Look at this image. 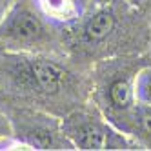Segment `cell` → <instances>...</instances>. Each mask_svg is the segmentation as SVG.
Masks as SVG:
<instances>
[{"instance_id":"1","label":"cell","mask_w":151,"mask_h":151,"mask_svg":"<svg viewBox=\"0 0 151 151\" xmlns=\"http://www.w3.org/2000/svg\"><path fill=\"white\" fill-rule=\"evenodd\" d=\"M64 137L78 149H131L135 144L100 120L75 113L62 122Z\"/></svg>"},{"instance_id":"4","label":"cell","mask_w":151,"mask_h":151,"mask_svg":"<svg viewBox=\"0 0 151 151\" xmlns=\"http://www.w3.org/2000/svg\"><path fill=\"white\" fill-rule=\"evenodd\" d=\"M115 27V15L109 7H99L84 24L82 35L88 42H100L113 31Z\"/></svg>"},{"instance_id":"7","label":"cell","mask_w":151,"mask_h":151,"mask_svg":"<svg viewBox=\"0 0 151 151\" xmlns=\"http://www.w3.org/2000/svg\"><path fill=\"white\" fill-rule=\"evenodd\" d=\"M44 11L51 17L58 18H71L75 15V7L71 0H40Z\"/></svg>"},{"instance_id":"11","label":"cell","mask_w":151,"mask_h":151,"mask_svg":"<svg viewBox=\"0 0 151 151\" xmlns=\"http://www.w3.org/2000/svg\"><path fill=\"white\" fill-rule=\"evenodd\" d=\"M111 2H113V0H95V6L96 7H107Z\"/></svg>"},{"instance_id":"10","label":"cell","mask_w":151,"mask_h":151,"mask_svg":"<svg viewBox=\"0 0 151 151\" xmlns=\"http://www.w3.org/2000/svg\"><path fill=\"white\" fill-rule=\"evenodd\" d=\"M17 4V0H0V22L7 17V13L11 11V7Z\"/></svg>"},{"instance_id":"8","label":"cell","mask_w":151,"mask_h":151,"mask_svg":"<svg viewBox=\"0 0 151 151\" xmlns=\"http://www.w3.org/2000/svg\"><path fill=\"white\" fill-rule=\"evenodd\" d=\"M135 118L138 122V127L144 131V135L151 137V107L144 104H135Z\"/></svg>"},{"instance_id":"5","label":"cell","mask_w":151,"mask_h":151,"mask_svg":"<svg viewBox=\"0 0 151 151\" xmlns=\"http://www.w3.org/2000/svg\"><path fill=\"white\" fill-rule=\"evenodd\" d=\"M107 100H109V106L116 111H127L135 107V80L118 78L111 82L109 89H107Z\"/></svg>"},{"instance_id":"9","label":"cell","mask_w":151,"mask_h":151,"mask_svg":"<svg viewBox=\"0 0 151 151\" xmlns=\"http://www.w3.org/2000/svg\"><path fill=\"white\" fill-rule=\"evenodd\" d=\"M9 135H11V124H9V120L0 113V140L7 138Z\"/></svg>"},{"instance_id":"2","label":"cell","mask_w":151,"mask_h":151,"mask_svg":"<svg viewBox=\"0 0 151 151\" xmlns=\"http://www.w3.org/2000/svg\"><path fill=\"white\" fill-rule=\"evenodd\" d=\"M49 33L42 17L29 0H17L7 17L0 22V40L6 46L35 47L47 40Z\"/></svg>"},{"instance_id":"6","label":"cell","mask_w":151,"mask_h":151,"mask_svg":"<svg viewBox=\"0 0 151 151\" xmlns=\"http://www.w3.org/2000/svg\"><path fill=\"white\" fill-rule=\"evenodd\" d=\"M135 99L138 104L151 107V71L146 69L135 78Z\"/></svg>"},{"instance_id":"3","label":"cell","mask_w":151,"mask_h":151,"mask_svg":"<svg viewBox=\"0 0 151 151\" xmlns=\"http://www.w3.org/2000/svg\"><path fill=\"white\" fill-rule=\"evenodd\" d=\"M29 75L46 93H57L68 77L66 69L49 58H33L29 62Z\"/></svg>"}]
</instances>
